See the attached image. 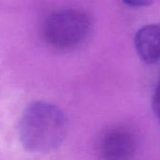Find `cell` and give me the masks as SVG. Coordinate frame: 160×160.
Listing matches in <instances>:
<instances>
[{"mask_svg":"<svg viewBox=\"0 0 160 160\" xmlns=\"http://www.w3.org/2000/svg\"><path fill=\"white\" fill-rule=\"evenodd\" d=\"M68 128L65 114L57 106L36 101L24 111L18 126L23 147L34 154H47L63 142Z\"/></svg>","mask_w":160,"mask_h":160,"instance_id":"6da1fadb","label":"cell"},{"mask_svg":"<svg viewBox=\"0 0 160 160\" xmlns=\"http://www.w3.org/2000/svg\"><path fill=\"white\" fill-rule=\"evenodd\" d=\"M91 17L79 9H63L52 13L42 26L45 42L59 51L74 50L89 38L91 32Z\"/></svg>","mask_w":160,"mask_h":160,"instance_id":"7a4b0ae2","label":"cell"},{"mask_svg":"<svg viewBox=\"0 0 160 160\" xmlns=\"http://www.w3.org/2000/svg\"><path fill=\"white\" fill-rule=\"evenodd\" d=\"M99 153L106 159L125 160L133 158L137 150L134 135L124 128L107 131L99 141Z\"/></svg>","mask_w":160,"mask_h":160,"instance_id":"3957f363","label":"cell"},{"mask_svg":"<svg viewBox=\"0 0 160 160\" xmlns=\"http://www.w3.org/2000/svg\"><path fill=\"white\" fill-rule=\"evenodd\" d=\"M135 47L145 63L156 64L160 61V22L141 28L135 36Z\"/></svg>","mask_w":160,"mask_h":160,"instance_id":"277c9868","label":"cell"},{"mask_svg":"<svg viewBox=\"0 0 160 160\" xmlns=\"http://www.w3.org/2000/svg\"><path fill=\"white\" fill-rule=\"evenodd\" d=\"M152 105H153L154 112H155L157 118L158 119L160 123V82L157 83V85L155 89V93H154L153 100H152Z\"/></svg>","mask_w":160,"mask_h":160,"instance_id":"5b68a950","label":"cell"},{"mask_svg":"<svg viewBox=\"0 0 160 160\" xmlns=\"http://www.w3.org/2000/svg\"><path fill=\"white\" fill-rule=\"evenodd\" d=\"M124 4L133 8L149 7L154 3V0H123Z\"/></svg>","mask_w":160,"mask_h":160,"instance_id":"8992f818","label":"cell"}]
</instances>
